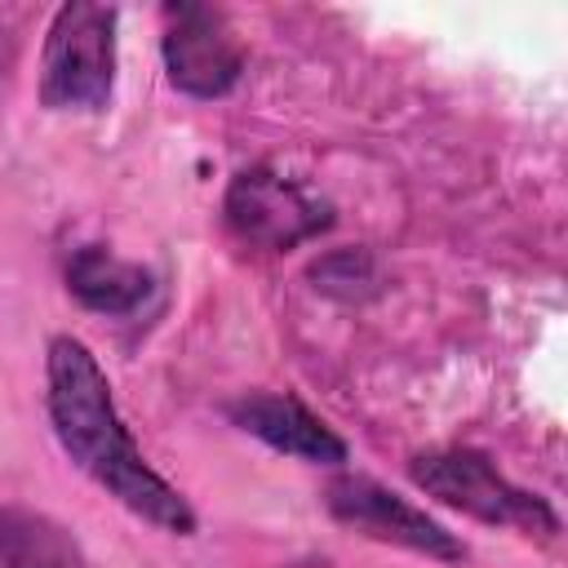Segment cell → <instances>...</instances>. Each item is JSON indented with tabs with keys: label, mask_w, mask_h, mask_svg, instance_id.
I'll list each match as a JSON object with an SVG mask.
<instances>
[{
	"label": "cell",
	"mask_w": 568,
	"mask_h": 568,
	"mask_svg": "<svg viewBox=\"0 0 568 568\" xmlns=\"http://www.w3.org/2000/svg\"><path fill=\"white\" fill-rule=\"evenodd\" d=\"M44 377H49V422H53V435L67 448V457L84 475H93L111 497H120L133 515H142L146 524L191 537L195 532L191 501L164 475H155L146 466L124 417L115 413L111 382H106L102 364L93 359V351L75 337H53Z\"/></svg>",
	"instance_id": "obj_1"
},
{
	"label": "cell",
	"mask_w": 568,
	"mask_h": 568,
	"mask_svg": "<svg viewBox=\"0 0 568 568\" xmlns=\"http://www.w3.org/2000/svg\"><path fill=\"white\" fill-rule=\"evenodd\" d=\"M115 22L111 4L71 0L53 13L40 53V98L53 111L98 115L115 89Z\"/></svg>",
	"instance_id": "obj_2"
},
{
	"label": "cell",
	"mask_w": 568,
	"mask_h": 568,
	"mask_svg": "<svg viewBox=\"0 0 568 568\" xmlns=\"http://www.w3.org/2000/svg\"><path fill=\"white\" fill-rule=\"evenodd\" d=\"M408 475L426 497H435V501H444L470 519L524 528V532H555L559 528L555 510L537 493L510 484L484 453H470V448L422 453L408 462Z\"/></svg>",
	"instance_id": "obj_3"
},
{
	"label": "cell",
	"mask_w": 568,
	"mask_h": 568,
	"mask_svg": "<svg viewBox=\"0 0 568 568\" xmlns=\"http://www.w3.org/2000/svg\"><path fill=\"white\" fill-rule=\"evenodd\" d=\"M226 226L253 248H297L333 226V209L275 169H244L226 186Z\"/></svg>",
	"instance_id": "obj_4"
},
{
	"label": "cell",
	"mask_w": 568,
	"mask_h": 568,
	"mask_svg": "<svg viewBox=\"0 0 568 568\" xmlns=\"http://www.w3.org/2000/svg\"><path fill=\"white\" fill-rule=\"evenodd\" d=\"M164 71L169 84L191 98H222L244 71V49L226 13L209 4H169L164 9Z\"/></svg>",
	"instance_id": "obj_5"
},
{
	"label": "cell",
	"mask_w": 568,
	"mask_h": 568,
	"mask_svg": "<svg viewBox=\"0 0 568 568\" xmlns=\"http://www.w3.org/2000/svg\"><path fill=\"white\" fill-rule=\"evenodd\" d=\"M324 501H328L333 519H342L346 528H355L364 537H377V541H390V546H404V550H417L430 559H462L466 555V546L444 524H435L426 510H417L413 501H404L399 493H390L377 479L342 475L328 484Z\"/></svg>",
	"instance_id": "obj_6"
},
{
	"label": "cell",
	"mask_w": 568,
	"mask_h": 568,
	"mask_svg": "<svg viewBox=\"0 0 568 568\" xmlns=\"http://www.w3.org/2000/svg\"><path fill=\"white\" fill-rule=\"evenodd\" d=\"M226 413H231V422L244 435L271 444L275 453H288V457L311 462V466H337V462H346V444L306 404H297L293 395H266V390L240 395L235 404H226Z\"/></svg>",
	"instance_id": "obj_7"
},
{
	"label": "cell",
	"mask_w": 568,
	"mask_h": 568,
	"mask_svg": "<svg viewBox=\"0 0 568 568\" xmlns=\"http://www.w3.org/2000/svg\"><path fill=\"white\" fill-rule=\"evenodd\" d=\"M67 288L98 315H133L151 297V271L102 244H84L67 262Z\"/></svg>",
	"instance_id": "obj_8"
},
{
	"label": "cell",
	"mask_w": 568,
	"mask_h": 568,
	"mask_svg": "<svg viewBox=\"0 0 568 568\" xmlns=\"http://www.w3.org/2000/svg\"><path fill=\"white\" fill-rule=\"evenodd\" d=\"M0 564L4 568H93L80 541L36 510H0Z\"/></svg>",
	"instance_id": "obj_9"
}]
</instances>
